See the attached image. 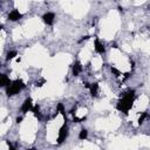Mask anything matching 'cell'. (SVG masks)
<instances>
[{"mask_svg":"<svg viewBox=\"0 0 150 150\" xmlns=\"http://www.w3.org/2000/svg\"><path fill=\"white\" fill-rule=\"evenodd\" d=\"M134 100H135V91L134 90H129L118 102L117 104V109L124 114H128V111L131 109L132 104H134Z\"/></svg>","mask_w":150,"mask_h":150,"instance_id":"1","label":"cell"},{"mask_svg":"<svg viewBox=\"0 0 150 150\" xmlns=\"http://www.w3.org/2000/svg\"><path fill=\"white\" fill-rule=\"evenodd\" d=\"M23 88H25L23 82H22L21 80H15V81L11 82V83L7 86V88H6V94H7V96H13V95L18 94V93H19L21 89H23Z\"/></svg>","mask_w":150,"mask_h":150,"instance_id":"2","label":"cell"},{"mask_svg":"<svg viewBox=\"0 0 150 150\" xmlns=\"http://www.w3.org/2000/svg\"><path fill=\"white\" fill-rule=\"evenodd\" d=\"M67 136H68V125H67V123H64V124L60 128V130H59L57 143H59V144H61V143L67 138Z\"/></svg>","mask_w":150,"mask_h":150,"instance_id":"3","label":"cell"},{"mask_svg":"<svg viewBox=\"0 0 150 150\" xmlns=\"http://www.w3.org/2000/svg\"><path fill=\"white\" fill-rule=\"evenodd\" d=\"M54 19H55V15H54V13H52V12H48V13L43 14V16H42L43 22H45L46 25H49V26L53 25Z\"/></svg>","mask_w":150,"mask_h":150,"instance_id":"4","label":"cell"},{"mask_svg":"<svg viewBox=\"0 0 150 150\" xmlns=\"http://www.w3.org/2000/svg\"><path fill=\"white\" fill-rule=\"evenodd\" d=\"M32 107H33V104H32V98H26L25 100V102L22 103V105H21V111L23 112V114H26V112H28V110H32Z\"/></svg>","mask_w":150,"mask_h":150,"instance_id":"5","label":"cell"},{"mask_svg":"<svg viewBox=\"0 0 150 150\" xmlns=\"http://www.w3.org/2000/svg\"><path fill=\"white\" fill-rule=\"evenodd\" d=\"M22 18V14L18 11V9H13L9 14H8V20H11V21H18V20H20Z\"/></svg>","mask_w":150,"mask_h":150,"instance_id":"6","label":"cell"},{"mask_svg":"<svg viewBox=\"0 0 150 150\" xmlns=\"http://www.w3.org/2000/svg\"><path fill=\"white\" fill-rule=\"evenodd\" d=\"M95 50H96V53H98V54H103V53L105 52L104 46L100 42L98 39H95Z\"/></svg>","mask_w":150,"mask_h":150,"instance_id":"7","label":"cell"},{"mask_svg":"<svg viewBox=\"0 0 150 150\" xmlns=\"http://www.w3.org/2000/svg\"><path fill=\"white\" fill-rule=\"evenodd\" d=\"M81 71H82V66H81V63H80L79 61H75L74 64H73V75L77 76Z\"/></svg>","mask_w":150,"mask_h":150,"instance_id":"8","label":"cell"},{"mask_svg":"<svg viewBox=\"0 0 150 150\" xmlns=\"http://www.w3.org/2000/svg\"><path fill=\"white\" fill-rule=\"evenodd\" d=\"M9 83H11V81H9L8 76L0 73V87H7Z\"/></svg>","mask_w":150,"mask_h":150,"instance_id":"9","label":"cell"},{"mask_svg":"<svg viewBox=\"0 0 150 150\" xmlns=\"http://www.w3.org/2000/svg\"><path fill=\"white\" fill-rule=\"evenodd\" d=\"M89 89H90V94L93 97H96L98 95V83H93L89 86Z\"/></svg>","mask_w":150,"mask_h":150,"instance_id":"10","label":"cell"},{"mask_svg":"<svg viewBox=\"0 0 150 150\" xmlns=\"http://www.w3.org/2000/svg\"><path fill=\"white\" fill-rule=\"evenodd\" d=\"M32 111H33V114H34L35 117H38L39 120H41V114H40V111H39V105L32 107Z\"/></svg>","mask_w":150,"mask_h":150,"instance_id":"11","label":"cell"},{"mask_svg":"<svg viewBox=\"0 0 150 150\" xmlns=\"http://www.w3.org/2000/svg\"><path fill=\"white\" fill-rule=\"evenodd\" d=\"M88 137V131L86 130V129H82L81 131H80V134H79V138L80 139H86Z\"/></svg>","mask_w":150,"mask_h":150,"instance_id":"12","label":"cell"},{"mask_svg":"<svg viewBox=\"0 0 150 150\" xmlns=\"http://www.w3.org/2000/svg\"><path fill=\"white\" fill-rule=\"evenodd\" d=\"M14 56H16V52H15V50H12V52H8V53H7L6 59H7V60H12Z\"/></svg>","mask_w":150,"mask_h":150,"instance_id":"13","label":"cell"},{"mask_svg":"<svg viewBox=\"0 0 150 150\" xmlns=\"http://www.w3.org/2000/svg\"><path fill=\"white\" fill-rule=\"evenodd\" d=\"M146 117H148V112H143V114H142V116L138 118V123H139V124H142Z\"/></svg>","mask_w":150,"mask_h":150,"instance_id":"14","label":"cell"},{"mask_svg":"<svg viewBox=\"0 0 150 150\" xmlns=\"http://www.w3.org/2000/svg\"><path fill=\"white\" fill-rule=\"evenodd\" d=\"M57 109H59V110H60V112H61V114H62V115L66 117V114H64V109H63V105H62L61 103H59V104H57Z\"/></svg>","mask_w":150,"mask_h":150,"instance_id":"15","label":"cell"},{"mask_svg":"<svg viewBox=\"0 0 150 150\" xmlns=\"http://www.w3.org/2000/svg\"><path fill=\"white\" fill-rule=\"evenodd\" d=\"M111 71L115 74V76H120V71H118V70H117L115 67H111Z\"/></svg>","mask_w":150,"mask_h":150,"instance_id":"16","label":"cell"},{"mask_svg":"<svg viewBox=\"0 0 150 150\" xmlns=\"http://www.w3.org/2000/svg\"><path fill=\"white\" fill-rule=\"evenodd\" d=\"M21 121H22V117H18V118H16V122H18V123H20Z\"/></svg>","mask_w":150,"mask_h":150,"instance_id":"17","label":"cell"},{"mask_svg":"<svg viewBox=\"0 0 150 150\" xmlns=\"http://www.w3.org/2000/svg\"><path fill=\"white\" fill-rule=\"evenodd\" d=\"M2 28H4V26H2V25H0V29H2Z\"/></svg>","mask_w":150,"mask_h":150,"instance_id":"18","label":"cell"}]
</instances>
